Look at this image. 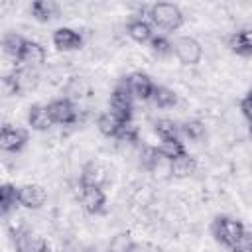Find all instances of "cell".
Segmentation results:
<instances>
[{"label": "cell", "mask_w": 252, "mask_h": 252, "mask_svg": "<svg viewBox=\"0 0 252 252\" xmlns=\"http://www.w3.org/2000/svg\"><path fill=\"white\" fill-rule=\"evenodd\" d=\"M148 16H150L152 24L163 32H175L183 24V12L179 10V6L169 4V2L152 4L148 10Z\"/></svg>", "instance_id": "6da1fadb"}, {"label": "cell", "mask_w": 252, "mask_h": 252, "mask_svg": "<svg viewBox=\"0 0 252 252\" xmlns=\"http://www.w3.org/2000/svg\"><path fill=\"white\" fill-rule=\"evenodd\" d=\"M244 230H246V226L240 220L230 219V217H224V215L222 217H217L213 220V224H211V232H213L215 240L219 244L226 246V248H230L244 234Z\"/></svg>", "instance_id": "7a4b0ae2"}, {"label": "cell", "mask_w": 252, "mask_h": 252, "mask_svg": "<svg viewBox=\"0 0 252 252\" xmlns=\"http://www.w3.org/2000/svg\"><path fill=\"white\" fill-rule=\"evenodd\" d=\"M171 49L175 53V57L181 61V65H187V67H193L201 61L203 57V47L201 43L195 39V37H189V35H181L175 39V43H171Z\"/></svg>", "instance_id": "3957f363"}, {"label": "cell", "mask_w": 252, "mask_h": 252, "mask_svg": "<svg viewBox=\"0 0 252 252\" xmlns=\"http://www.w3.org/2000/svg\"><path fill=\"white\" fill-rule=\"evenodd\" d=\"M110 112L114 116H118L122 122H130L132 114H134V104H132V96L124 85V79L116 85V89L110 94Z\"/></svg>", "instance_id": "277c9868"}, {"label": "cell", "mask_w": 252, "mask_h": 252, "mask_svg": "<svg viewBox=\"0 0 252 252\" xmlns=\"http://www.w3.org/2000/svg\"><path fill=\"white\" fill-rule=\"evenodd\" d=\"M124 85H126L130 96L138 98V100H150L152 93H154V87H156L154 81L142 71H134L128 77H124Z\"/></svg>", "instance_id": "5b68a950"}, {"label": "cell", "mask_w": 252, "mask_h": 252, "mask_svg": "<svg viewBox=\"0 0 252 252\" xmlns=\"http://www.w3.org/2000/svg\"><path fill=\"white\" fill-rule=\"evenodd\" d=\"M47 112L53 124H75L77 122V108L69 98H55L47 104Z\"/></svg>", "instance_id": "8992f818"}, {"label": "cell", "mask_w": 252, "mask_h": 252, "mask_svg": "<svg viewBox=\"0 0 252 252\" xmlns=\"http://www.w3.org/2000/svg\"><path fill=\"white\" fill-rule=\"evenodd\" d=\"M47 201V191L37 183H28L18 187V205L26 209H41Z\"/></svg>", "instance_id": "52a82bcc"}, {"label": "cell", "mask_w": 252, "mask_h": 252, "mask_svg": "<svg viewBox=\"0 0 252 252\" xmlns=\"http://www.w3.org/2000/svg\"><path fill=\"white\" fill-rule=\"evenodd\" d=\"M28 142V132L24 128H14L4 124L0 128V150L4 152H20Z\"/></svg>", "instance_id": "ba28073f"}, {"label": "cell", "mask_w": 252, "mask_h": 252, "mask_svg": "<svg viewBox=\"0 0 252 252\" xmlns=\"http://www.w3.org/2000/svg\"><path fill=\"white\" fill-rule=\"evenodd\" d=\"M81 205L87 213L91 215H100L104 211L106 205V197L104 191L100 187H93V185H81Z\"/></svg>", "instance_id": "9c48e42d"}, {"label": "cell", "mask_w": 252, "mask_h": 252, "mask_svg": "<svg viewBox=\"0 0 252 252\" xmlns=\"http://www.w3.org/2000/svg\"><path fill=\"white\" fill-rule=\"evenodd\" d=\"M53 45L59 51H77L83 47V37L79 32L71 30V28H59L53 32Z\"/></svg>", "instance_id": "30bf717a"}, {"label": "cell", "mask_w": 252, "mask_h": 252, "mask_svg": "<svg viewBox=\"0 0 252 252\" xmlns=\"http://www.w3.org/2000/svg\"><path fill=\"white\" fill-rule=\"evenodd\" d=\"M108 181V169L100 161H89L85 163L81 171V185H93V187H102Z\"/></svg>", "instance_id": "8fae6325"}, {"label": "cell", "mask_w": 252, "mask_h": 252, "mask_svg": "<svg viewBox=\"0 0 252 252\" xmlns=\"http://www.w3.org/2000/svg\"><path fill=\"white\" fill-rule=\"evenodd\" d=\"M16 252H47V240L39 234H33V232H18L16 234Z\"/></svg>", "instance_id": "7c38bea8"}, {"label": "cell", "mask_w": 252, "mask_h": 252, "mask_svg": "<svg viewBox=\"0 0 252 252\" xmlns=\"http://www.w3.org/2000/svg\"><path fill=\"white\" fill-rule=\"evenodd\" d=\"M226 47L240 55V57H250L252 55V35H250V30H238V32H232L228 37H226Z\"/></svg>", "instance_id": "4fadbf2b"}, {"label": "cell", "mask_w": 252, "mask_h": 252, "mask_svg": "<svg viewBox=\"0 0 252 252\" xmlns=\"http://www.w3.org/2000/svg\"><path fill=\"white\" fill-rule=\"evenodd\" d=\"M18 61L26 63L28 67H37L45 61V47L37 41H32V39H26L22 51H20V57Z\"/></svg>", "instance_id": "5bb4252c"}, {"label": "cell", "mask_w": 252, "mask_h": 252, "mask_svg": "<svg viewBox=\"0 0 252 252\" xmlns=\"http://www.w3.org/2000/svg\"><path fill=\"white\" fill-rule=\"evenodd\" d=\"M28 124L32 126V130H37V132L49 130L53 126V122L49 118L47 106H43V104H32L30 106V112H28Z\"/></svg>", "instance_id": "9a60e30c"}, {"label": "cell", "mask_w": 252, "mask_h": 252, "mask_svg": "<svg viewBox=\"0 0 252 252\" xmlns=\"http://www.w3.org/2000/svg\"><path fill=\"white\" fill-rule=\"evenodd\" d=\"M30 12L37 22H49L59 16V4L53 0H35L30 6Z\"/></svg>", "instance_id": "2e32d148"}, {"label": "cell", "mask_w": 252, "mask_h": 252, "mask_svg": "<svg viewBox=\"0 0 252 252\" xmlns=\"http://www.w3.org/2000/svg\"><path fill=\"white\" fill-rule=\"evenodd\" d=\"M126 32H128V35H130L134 41H138V43H148V41L154 37L152 26H150L146 20H142V18L130 20L128 26H126Z\"/></svg>", "instance_id": "e0dca14e"}, {"label": "cell", "mask_w": 252, "mask_h": 252, "mask_svg": "<svg viewBox=\"0 0 252 252\" xmlns=\"http://www.w3.org/2000/svg\"><path fill=\"white\" fill-rule=\"evenodd\" d=\"M156 152H158V156L161 159H165L169 163L187 154V150H185V146H183L181 140H163L159 146H156Z\"/></svg>", "instance_id": "ac0fdd59"}, {"label": "cell", "mask_w": 252, "mask_h": 252, "mask_svg": "<svg viewBox=\"0 0 252 252\" xmlns=\"http://www.w3.org/2000/svg\"><path fill=\"white\" fill-rule=\"evenodd\" d=\"M195 171H197V158L189 156V154H185V156H181L169 163V173L173 177H189Z\"/></svg>", "instance_id": "d6986e66"}, {"label": "cell", "mask_w": 252, "mask_h": 252, "mask_svg": "<svg viewBox=\"0 0 252 252\" xmlns=\"http://www.w3.org/2000/svg\"><path fill=\"white\" fill-rule=\"evenodd\" d=\"M126 122H122L118 116H114L110 110H106V112H102L98 118H96V126H98V130H100V134H104V136H108V138H116V134L120 132V128L124 126Z\"/></svg>", "instance_id": "ffe728a7"}, {"label": "cell", "mask_w": 252, "mask_h": 252, "mask_svg": "<svg viewBox=\"0 0 252 252\" xmlns=\"http://www.w3.org/2000/svg\"><path fill=\"white\" fill-rule=\"evenodd\" d=\"M150 100H152L158 108H171L173 104H177V94H175V91H171V89H167V87L156 85Z\"/></svg>", "instance_id": "44dd1931"}, {"label": "cell", "mask_w": 252, "mask_h": 252, "mask_svg": "<svg viewBox=\"0 0 252 252\" xmlns=\"http://www.w3.org/2000/svg\"><path fill=\"white\" fill-rule=\"evenodd\" d=\"M154 132L159 136L161 142H163V140H179V134H181L179 124L173 122V120H169V118H159V120H156Z\"/></svg>", "instance_id": "7402d4cb"}, {"label": "cell", "mask_w": 252, "mask_h": 252, "mask_svg": "<svg viewBox=\"0 0 252 252\" xmlns=\"http://www.w3.org/2000/svg\"><path fill=\"white\" fill-rule=\"evenodd\" d=\"M24 43H26V37H22V35H20V33H16V32L6 33V35L2 37V41H0L2 51H4L6 55L14 57V59H18V57H20V51H22Z\"/></svg>", "instance_id": "603a6c76"}, {"label": "cell", "mask_w": 252, "mask_h": 252, "mask_svg": "<svg viewBox=\"0 0 252 252\" xmlns=\"http://www.w3.org/2000/svg\"><path fill=\"white\" fill-rule=\"evenodd\" d=\"M18 203V187L12 183H0V213L10 211Z\"/></svg>", "instance_id": "cb8c5ba5"}, {"label": "cell", "mask_w": 252, "mask_h": 252, "mask_svg": "<svg viewBox=\"0 0 252 252\" xmlns=\"http://www.w3.org/2000/svg\"><path fill=\"white\" fill-rule=\"evenodd\" d=\"M132 250H134L132 234L128 230H122V232H118V234L112 236L106 252H132Z\"/></svg>", "instance_id": "d4e9b609"}, {"label": "cell", "mask_w": 252, "mask_h": 252, "mask_svg": "<svg viewBox=\"0 0 252 252\" xmlns=\"http://www.w3.org/2000/svg\"><path fill=\"white\" fill-rule=\"evenodd\" d=\"M179 130H181V134H185L189 140H195V142L205 136V124L201 120H197V118L185 120L183 124H179Z\"/></svg>", "instance_id": "484cf974"}, {"label": "cell", "mask_w": 252, "mask_h": 252, "mask_svg": "<svg viewBox=\"0 0 252 252\" xmlns=\"http://www.w3.org/2000/svg\"><path fill=\"white\" fill-rule=\"evenodd\" d=\"M159 161H161V158L158 156L156 148H152V146H146V148L142 150V156H140V163H142V167H144V169H148V171H156Z\"/></svg>", "instance_id": "4316f807"}, {"label": "cell", "mask_w": 252, "mask_h": 252, "mask_svg": "<svg viewBox=\"0 0 252 252\" xmlns=\"http://www.w3.org/2000/svg\"><path fill=\"white\" fill-rule=\"evenodd\" d=\"M18 93H20L18 79L14 75H0V96L8 98V96H14Z\"/></svg>", "instance_id": "83f0119b"}, {"label": "cell", "mask_w": 252, "mask_h": 252, "mask_svg": "<svg viewBox=\"0 0 252 252\" xmlns=\"http://www.w3.org/2000/svg\"><path fill=\"white\" fill-rule=\"evenodd\" d=\"M148 43H150L152 51H154L158 57H165V55L173 53V49H171V41H169L165 35H154Z\"/></svg>", "instance_id": "f1b7e54d"}, {"label": "cell", "mask_w": 252, "mask_h": 252, "mask_svg": "<svg viewBox=\"0 0 252 252\" xmlns=\"http://www.w3.org/2000/svg\"><path fill=\"white\" fill-rule=\"evenodd\" d=\"M14 77L18 79V85H20V91L24 89H30L37 83V75L32 71V67H26V69H20L18 73H14Z\"/></svg>", "instance_id": "f546056e"}, {"label": "cell", "mask_w": 252, "mask_h": 252, "mask_svg": "<svg viewBox=\"0 0 252 252\" xmlns=\"http://www.w3.org/2000/svg\"><path fill=\"white\" fill-rule=\"evenodd\" d=\"M116 138L120 140V142H128V144H138V140H140V130L132 124V122H126L122 128H120V132L116 134Z\"/></svg>", "instance_id": "4dcf8cb0"}, {"label": "cell", "mask_w": 252, "mask_h": 252, "mask_svg": "<svg viewBox=\"0 0 252 252\" xmlns=\"http://www.w3.org/2000/svg\"><path fill=\"white\" fill-rule=\"evenodd\" d=\"M228 250L230 252H252V234H250V230H244V234Z\"/></svg>", "instance_id": "1f68e13d"}, {"label": "cell", "mask_w": 252, "mask_h": 252, "mask_svg": "<svg viewBox=\"0 0 252 252\" xmlns=\"http://www.w3.org/2000/svg\"><path fill=\"white\" fill-rule=\"evenodd\" d=\"M240 112H242V116L246 118V120H250V104H252V98H250V93H246L242 98H240Z\"/></svg>", "instance_id": "d6a6232c"}]
</instances>
